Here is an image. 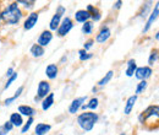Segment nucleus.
Here are the masks:
<instances>
[{"instance_id": "nucleus-1", "label": "nucleus", "mask_w": 159, "mask_h": 135, "mask_svg": "<svg viewBox=\"0 0 159 135\" xmlns=\"http://www.w3.org/2000/svg\"><path fill=\"white\" fill-rule=\"evenodd\" d=\"M23 16V12L20 9L17 1H14L11 4H9L1 12H0V17L1 21L6 22L7 25H17L21 21Z\"/></svg>"}, {"instance_id": "nucleus-2", "label": "nucleus", "mask_w": 159, "mask_h": 135, "mask_svg": "<svg viewBox=\"0 0 159 135\" xmlns=\"http://www.w3.org/2000/svg\"><path fill=\"white\" fill-rule=\"evenodd\" d=\"M98 120H99V116L94 112H91V111H86V112L77 116V124H79L80 128L86 133L93 130V128H94V125L97 124Z\"/></svg>"}, {"instance_id": "nucleus-3", "label": "nucleus", "mask_w": 159, "mask_h": 135, "mask_svg": "<svg viewBox=\"0 0 159 135\" xmlns=\"http://www.w3.org/2000/svg\"><path fill=\"white\" fill-rule=\"evenodd\" d=\"M50 90H52V86L49 84V81H45V80H42L38 84V87H37V95L34 96V102H40L44 97H47L50 94Z\"/></svg>"}, {"instance_id": "nucleus-4", "label": "nucleus", "mask_w": 159, "mask_h": 135, "mask_svg": "<svg viewBox=\"0 0 159 135\" xmlns=\"http://www.w3.org/2000/svg\"><path fill=\"white\" fill-rule=\"evenodd\" d=\"M72 28H74V22H72V20H71V17L66 16V17H64V19L61 20L59 27H58V30H57V35H58L59 37H65L66 35L70 33V31H71Z\"/></svg>"}, {"instance_id": "nucleus-5", "label": "nucleus", "mask_w": 159, "mask_h": 135, "mask_svg": "<svg viewBox=\"0 0 159 135\" xmlns=\"http://www.w3.org/2000/svg\"><path fill=\"white\" fill-rule=\"evenodd\" d=\"M152 74H153V69L152 68H149V66H139L135 70L134 75L139 81H143V80L147 81V79H149L152 76Z\"/></svg>"}, {"instance_id": "nucleus-6", "label": "nucleus", "mask_w": 159, "mask_h": 135, "mask_svg": "<svg viewBox=\"0 0 159 135\" xmlns=\"http://www.w3.org/2000/svg\"><path fill=\"white\" fill-rule=\"evenodd\" d=\"M158 14H159V4L157 2L156 6H154V9H153V11L148 15V20H147V22H146V25H144V27H143V30H142V33H147V32L151 30L152 25H153V23L157 21V19H158Z\"/></svg>"}, {"instance_id": "nucleus-7", "label": "nucleus", "mask_w": 159, "mask_h": 135, "mask_svg": "<svg viewBox=\"0 0 159 135\" xmlns=\"http://www.w3.org/2000/svg\"><path fill=\"white\" fill-rule=\"evenodd\" d=\"M86 99H87V96L77 97V98L72 99V102H71L70 106H69V113H70V114H76L80 109H81L82 104H84Z\"/></svg>"}, {"instance_id": "nucleus-8", "label": "nucleus", "mask_w": 159, "mask_h": 135, "mask_svg": "<svg viewBox=\"0 0 159 135\" xmlns=\"http://www.w3.org/2000/svg\"><path fill=\"white\" fill-rule=\"evenodd\" d=\"M38 20H39V14H38V12H31V14L27 16V19L25 20V22H23V28H25L26 31L32 30V28L37 25Z\"/></svg>"}, {"instance_id": "nucleus-9", "label": "nucleus", "mask_w": 159, "mask_h": 135, "mask_svg": "<svg viewBox=\"0 0 159 135\" xmlns=\"http://www.w3.org/2000/svg\"><path fill=\"white\" fill-rule=\"evenodd\" d=\"M53 41V32H50L49 30H44L39 35V37L37 39V44H39L40 47H47L50 42Z\"/></svg>"}, {"instance_id": "nucleus-10", "label": "nucleus", "mask_w": 159, "mask_h": 135, "mask_svg": "<svg viewBox=\"0 0 159 135\" xmlns=\"http://www.w3.org/2000/svg\"><path fill=\"white\" fill-rule=\"evenodd\" d=\"M110 36H111V31H110V28L107 27V26H104V27L100 28V31L98 32V35L96 36L94 42H97V43H105L108 39L110 38Z\"/></svg>"}, {"instance_id": "nucleus-11", "label": "nucleus", "mask_w": 159, "mask_h": 135, "mask_svg": "<svg viewBox=\"0 0 159 135\" xmlns=\"http://www.w3.org/2000/svg\"><path fill=\"white\" fill-rule=\"evenodd\" d=\"M137 98H139V96L132 95V96H130L126 99V103H125V107H124V113L126 116H129L132 112V109H134V107H135V104L137 102Z\"/></svg>"}, {"instance_id": "nucleus-12", "label": "nucleus", "mask_w": 159, "mask_h": 135, "mask_svg": "<svg viewBox=\"0 0 159 135\" xmlns=\"http://www.w3.org/2000/svg\"><path fill=\"white\" fill-rule=\"evenodd\" d=\"M98 106H99V99H98V97H92V98L88 99L87 103L82 104L81 109L84 111V112H86L87 109H91V112H93V111H96V109L98 108Z\"/></svg>"}, {"instance_id": "nucleus-13", "label": "nucleus", "mask_w": 159, "mask_h": 135, "mask_svg": "<svg viewBox=\"0 0 159 135\" xmlns=\"http://www.w3.org/2000/svg\"><path fill=\"white\" fill-rule=\"evenodd\" d=\"M158 112H159V107L158 104H153V106H149L148 108H146L144 109V112H142V114H143V120L146 122L147 119H149V118H152V117H158Z\"/></svg>"}, {"instance_id": "nucleus-14", "label": "nucleus", "mask_w": 159, "mask_h": 135, "mask_svg": "<svg viewBox=\"0 0 159 135\" xmlns=\"http://www.w3.org/2000/svg\"><path fill=\"white\" fill-rule=\"evenodd\" d=\"M59 74V68L57 64H49L47 68H45V75L49 80H54L58 77Z\"/></svg>"}, {"instance_id": "nucleus-15", "label": "nucleus", "mask_w": 159, "mask_h": 135, "mask_svg": "<svg viewBox=\"0 0 159 135\" xmlns=\"http://www.w3.org/2000/svg\"><path fill=\"white\" fill-rule=\"evenodd\" d=\"M17 112H19L22 117H28V118H30V117H33L36 114L34 108L31 107V106H27V104H21V106H19Z\"/></svg>"}, {"instance_id": "nucleus-16", "label": "nucleus", "mask_w": 159, "mask_h": 135, "mask_svg": "<svg viewBox=\"0 0 159 135\" xmlns=\"http://www.w3.org/2000/svg\"><path fill=\"white\" fill-rule=\"evenodd\" d=\"M52 130V125L47 123H38L34 128V134L36 135H47Z\"/></svg>"}, {"instance_id": "nucleus-17", "label": "nucleus", "mask_w": 159, "mask_h": 135, "mask_svg": "<svg viewBox=\"0 0 159 135\" xmlns=\"http://www.w3.org/2000/svg\"><path fill=\"white\" fill-rule=\"evenodd\" d=\"M9 122L14 125V128H21L22 125H23V117L21 116L20 113H11L10 114V119H9Z\"/></svg>"}, {"instance_id": "nucleus-18", "label": "nucleus", "mask_w": 159, "mask_h": 135, "mask_svg": "<svg viewBox=\"0 0 159 135\" xmlns=\"http://www.w3.org/2000/svg\"><path fill=\"white\" fill-rule=\"evenodd\" d=\"M137 69V64H136V60L132 59H129L127 63H126V70H125V74L127 77H132L135 74V70Z\"/></svg>"}, {"instance_id": "nucleus-19", "label": "nucleus", "mask_w": 159, "mask_h": 135, "mask_svg": "<svg viewBox=\"0 0 159 135\" xmlns=\"http://www.w3.org/2000/svg\"><path fill=\"white\" fill-rule=\"evenodd\" d=\"M54 94L53 92H50L49 95L47 97H44L42 101H40V103H42V109L45 112V111H48L53 104H54Z\"/></svg>"}, {"instance_id": "nucleus-20", "label": "nucleus", "mask_w": 159, "mask_h": 135, "mask_svg": "<svg viewBox=\"0 0 159 135\" xmlns=\"http://www.w3.org/2000/svg\"><path fill=\"white\" fill-rule=\"evenodd\" d=\"M89 19H91V15L86 10H77L75 12V20H76V22L84 23V22L89 21Z\"/></svg>"}, {"instance_id": "nucleus-21", "label": "nucleus", "mask_w": 159, "mask_h": 135, "mask_svg": "<svg viewBox=\"0 0 159 135\" xmlns=\"http://www.w3.org/2000/svg\"><path fill=\"white\" fill-rule=\"evenodd\" d=\"M61 20H62V16L59 15V14H54L53 15V17L50 20V22H49V31L52 32V31H57L58 30V27H59L60 22H61Z\"/></svg>"}, {"instance_id": "nucleus-22", "label": "nucleus", "mask_w": 159, "mask_h": 135, "mask_svg": "<svg viewBox=\"0 0 159 135\" xmlns=\"http://www.w3.org/2000/svg\"><path fill=\"white\" fill-rule=\"evenodd\" d=\"M30 53H31V54H32V57H34V58H40V57H43V55H44L45 51H44V48H43V47H40L39 44L34 43V44L30 48Z\"/></svg>"}, {"instance_id": "nucleus-23", "label": "nucleus", "mask_w": 159, "mask_h": 135, "mask_svg": "<svg viewBox=\"0 0 159 135\" xmlns=\"http://www.w3.org/2000/svg\"><path fill=\"white\" fill-rule=\"evenodd\" d=\"M113 75H114V71H113V70H109V71L98 81V86H99V87H103V86H105L107 84H109V81L113 79Z\"/></svg>"}, {"instance_id": "nucleus-24", "label": "nucleus", "mask_w": 159, "mask_h": 135, "mask_svg": "<svg viewBox=\"0 0 159 135\" xmlns=\"http://www.w3.org/2000/svg\"><path fill=\"white\" fill-rule=\"evenodd\" d=\"M93 28H94V23L92 21H87V22H84L82 25L81 31H82L83 35H91L93 32Z\"/></svg>"}, {"instance_id": "nucleus-25", "label": "nucleus", "mask_w": 159, "mask_h": 135, "mask_svg": "<svg viewBox=\"0 0 159 135\" xmlns=\"http://www.w3.org/2000/svg\"><path fill=\"white\" fill-rule=\"evenodd\" d=\"M151 6H152V1H148V2L143 4V6L141 7V11L139 12V16L141 19H146L148 16V11H149Z\"/></svg>"}, {"instance_id": "nucleus-26", "label": "nucleus", "mask_w": 159, "mask_h": 135, "mask_svg": "<svg viewBox=\"0 0 159 135\" xmlns=\"http://www.w3.org/2000/svg\"><path fill=\"white\" fill-rule=\"evenodd\" d=\"M158 49L156 48V49H153L152 52H151V54H149V57H148V66L151 68V66H153L154 64H157V61H158Z\"/></svg>"}, {"instance_id": "nucleus-27", "label": "nucleus", "mask_w": 159, "mask_h": 135, "mask_svg": "<svg viewBox=\"0 0 159 135\" xmlns=\"http://www.w3.org/2000/svg\"><path fill=\"white\" fill-rule=\"evenodd\" d=\"M33 122H34L33 117H30V118L27 119V122H26V123H23V125L21 127V134H27V133L30 132V129H31V127H32Z\"/></svg>"}, {"instance_id": "nucleus-28", "label": "nucleus", "mask_w": 159, "mask_h": 135, "mask_svg": "<svg viewBox=\"0 0 159 135\" xmlns=\"http://www.w3.org/2000/svg\"><path fill=\"white\" fill-rule=\"evenodd\" d=\"M148 87V82L147 81H139V84H137V86H136V90H135V95L136 96H139L141 94H143L144 91H146V89Z\"/></svg>"}, {"instance_id": "nucleus-29", "label": "nucleus", "mask_w": 159, "mask_h": 135, "mask_svg": "<svg viewBox=\"0 0 159 135\" xmlns=\"http://www.w3.org/2000/svg\"><path fill=\"white\" fill-rule=\"evenodd\" d=\"M79 58H80L81 61H86V60H89V59L93 58V54H92V53L86 52L84 49H80L79 51Z\"/></svg>"}, {"instance_id": "nucleus-30", "label": "nucleus", "mask_w": 159, "mask_h": 135, "mask_svg": "<svg viewBox=\"0 0 159 135\" xmlns=\"http://www.w3.org/2000/svg\"><path fill=\"white\" fill-rule=\"evenodd\" d=\"M17 4H20V5H23V7L25 9H27V10H31V9H33L34 7V4H36V1H26V0H19L17 1Z\"/></svg>"}, {"instance_id": "nucleus-31", "label": "nucleus", "mask_w": 159, "mask_h": 135, "mask_svg": "<svg viewBox=\"0 0 159 135\" xmlns=\"http://www.w3.org/2000/svg\"><path fill=\"white\" fill-rule=\"evenodd\" d=\"M17 77H19V74L15 71V73L12 74V76H10V77H9V80L6 81V84H5V86H4V90H7V89H9V87L12 85V82H14V81H15Z\"/></svg>"}, {"instance_id": "nucleus-32", "label": "nucleus", "mask_w": 159, "mask_h": 135, "mask_svg": "<svg viewBox=\"0 0 159 135\" xmlns=\"http://www.w3.org/2000/svg\"><path fill=\"white\" fill-rule=\"evenodd\" d=\"M93 43H94V39H88L87 42H84V44H83V48H82V49H84L86 52H88V51L93 47Z\"/></svg>"}, {"instance_id": "nucleus-33", "label": "nucleus", "mask_w": 159, "mask_h": 135, "mask_svg": "<svg viewBox=\"0 0 159 135\" xmlns=\"http://www.w3.org/2000/svg\"><path fill=\"white\" fill-rule=\"evenodd\" d=\"M2 128L5 129V132H6V133H11V132H12V129H14V125L7 120V122H5V123L2 124Z\"/></svg>"}, {"instance_id": "nucleus-34", "label": "nucleus", "mask_w": 159, "mask_h": 135, "mask_svg": "<svg viewBox=\"0 0 159 135\" xmlns=\"http://www.w3.org/2000/svg\"><path fill=\"white\" fill-rule=\"evenodd\" d=\"M23 90H25V87H23V86H20V87H19V89L16 90V92H15V95H14V96H11V97H12L14 99H16V98H19V97L21 96V94L23 92Z\"/></svg>"}, {"instance_id": "nucleus-35", "label": "nucleus", "mask_w": 159, "mask_h": 135, "mask_svg": "<svg viewBox=\"0 0 159 135\" xmlns=\"http://www.w3.org/2000/svg\"><path fill=\"white\" fill-rule=\"evenodd\" d=\"M66 12V9H65V6H62V5H59L58 7H57V14H59V15H64Z\"/></svg>"}, {"instance_id": "nucleus-36", "label": "nucleus", "mask_w": 159, "mask_h": 135, "mask_svg": "<svg viewBox=\"0 0 159 135\" xmlns=\"http://www.w3.org/2000/svg\"><path fill=\"white\" fill-rule=\"evenodd\" d=\"M15 73V70H14V68L11 66V68H9L7 70H6V74H5V76L6 77H10V76H12V74Z\"/></svg>"}, {"instance_id": "nucleus-37", "label": "nucleus", "mask_w": 159, "mask_h": 135, "mask_svg": "<svg viewBox=\"0 0 159 135\" xmlns=\"http://www.w3.org/2000/svg\"><path fill=\"white\" fill-rule=\"evenodd\" d=\"M121 5H122V1H121V0H118V1L114 2V6H113V7H114V10H118V9L121 7Z\"/></svg>"}, {"instance_id": "nucleus-38", "label": "nucleus", "mask_w": 159, "mask_h": 135, "mask_svg": "<svg viewBox=\"0 0 159 135\" xmlns=\"http://www.w3.org/2000/svg\"><path fill=\"white\" fill-rule=\"evenodd\" d=\"M0 135H9V133H6V132H5V129L2 128V125L0 127Z\"/></svg>"}, {"instance_id": "nucleus-39", "label": "nucleus", "mask_w": 159, "mask_h": 135, "mask_svg": "<svg viewBox=\"0 0 159 135\" xmlns=\"http://www.w3.org/2000/svg\"><path fill=\"white\" fill-rule=\"evenodd\" d=\"M92 92H93V94H97V92H98V87H97V86L92 87Z\"/></svg>"}, {"instance_id": "nucleus-40", "label": "nucleus", "mask_w": 159, "mask_h": 135, "mask_svg": "<svg viewBox=\"0 0 159 135\" xmlns=\"http://www.w3.org/2000/svg\"><path fill=\"white\" fill-rule=\"evenodd\" d=\"M66 55H64V57H62V58H61V60H60V63H64V61H65V60H66Z\"/></svg>"}, {"instance_id": "nucleus-41", "label": "nucleus", "mask_w": 159, "mask_h": 135, "mask_svg": "<svg viewBox=\"0 0 159 135\" xmlns=\"http://www.w3.org/2000/svg\"><path fill=\"white\" fill-rule=\"evenodd\" d=\"M158 38H159V33L157 32V33H156V41H158Z\"/></svg>"}, {"instance_id": "nucleus-42", "label": "nucleus", "mask_w": 159, "mask_h": 135, "mask_svg": "<svg viewBox=\"0 0 159 135\" xmlns=\"http://www.w3.org/2000/svg\"><path fill=\"white\" fill-rule=\"evenodd\" d=\"M120 135H126V134H125V133H121V134H120Z\"/></svg>"}, {"instance_id": "nucleus-43", "label": "nucleus", "mask_w": 159, "mask_h": 135, "mask_svg": "<svg viewBox=\"0 0 159 135\" xmlns=\"http://www.w3.org/2000/svg\"><path fill=\"white\" fill-rule=\"evenodd\" d=\"M0 22H1V17H0Z\"/></svg>"}, {"instance_id": "nucleus-44", "label": "nucleus", "mask_w": 159, "mask_h": 135, "mask_svg": "<svg viewBox=\"0 0 159 135\" xmlns=\"http://www.w3.org/2000/svg\"><path fill=\"white\" fill-rule=\"evenodd\" d=\"M0 103H1V101H0ZM0 106H1V104H0Z\"/></svg>"}]
</instances>
